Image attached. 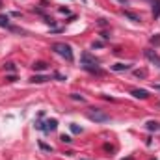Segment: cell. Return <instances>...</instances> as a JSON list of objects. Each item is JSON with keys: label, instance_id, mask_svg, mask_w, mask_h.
Here are the masks:
<instances>
[{"label": "cell", "instance_id": "1", "mask_svg": "<svg viewBox=\"0 0 160 160\" xmlns=\"http://www.w3.org/2000/svg\"><path fill=\"white\" fill-rule=\"evenodd\" d=\"M82 60V67L89 73H101V67H99V60H95V56H91L89 52H82L80 56Z\"/></svg>", "mask_w": 160, "mask_h": 160}, {"label": "cell", "instance_id": "2", "mask_svg": "<svg viewBox=\"0 0 160 160\" xmlns=\"http://www.w3.org/2000/svg\"><path fill=\"white\" fill-rule=\"evenodd\" d=\"M52 50L56 52V54H60L62 58H65L67 62H73V48L69 47V45H65V43H54L52 45Z\"/></svg>", "mask_w": 160, "mask_h": 160}, {"label": "cell", "instance_id": "3", "mask_svg": "<svg viewBox=\"0 0 160 160\" xmlns=\"http://www.w3.org/2000/svg\"><path fill=\"white\" fill-rule=\"evenodd\" d=\"M88 118L91 121H95V123H106V121L110 119V116L106 112L99 110V108H89L88 110Z\"/></svg>", "mask_w": 160, "mask_h": 160}, {"label": "cell", "instance_id": "4", "mask_svg": "<svg viewBox=\"0 0 160 160\" xmlns=\"http://www.w3.org/2000/svg\"><path fill=\"white\" fill-rule=\"evenodd\" d=\"M38 128L45 130V132H52V130H56V128H58V121H56V119H48V121H45L43 125L38 123Z\"/></svg>", "mask_w": 160, "mask_h": 160}, {"label": "cell", "instance_id": "5", "mask_svg": "<svg viewBox=\"0 0 160 160\" xmlns=\"http://www.w3.org/2000/svg\"><path fill=\"white\" fill-rule=\"evenodd\" d=\"M145 58L151 62V63H157V65H160V58L153 52V50H145Z\"/></svg>", "mask_w": 160, "mask_h": 160}, {"label": "cell", "instance_id": "6", "mask_svg": "<svg viewBox=\"0 0 160 160\" xmlns=\"http://www.w3.org/2000/svg\"><path fill=\"white\" fill-rule=\"evenodd\" d=\"M130 93H132V97H136V99H147V97H149L147 89H132Z\"/></svg>", "mask_w": 160, "mask_h": 160}, {"label": "cell", "instance_id": "7", "mask_svg": "<svg viewBox=\"0 0 160 160\" xmlns=\"http://www.w3.org/2000/svg\"><path fill=\"white\" fill-rule=\"evenodd\" d=\"M123 13H125V17H128V19H130V21H134V22H140V21H142V19H140V15H136V13L128 11V9H125Z\"/></svg>", "mask_w": 160, "mask_h": 160}, {"label": "cell", "instance_id": "8", "mask_svg": "<svg viewBox=\"0 0 160 160\" xmlns=\"http://www.w3.org/2000/svg\"><path fill=\"white\" fill-rule=\"evenodd\" d=\"M153 17L155 19L160 17V0H155V4H153Z\"/></svg>", "mask_w": 160, "mask_h": 160}, {"label": "cell", "instance_id": "9", "mask_svg": "<svg viewBox=\"0 0 160 160\" xmlns=\"http://www.w3.org/2000/svg\"><path fill=\"white\" fill-rule=\"evenodd\" d=\"M112 69H114V71H128L130 65H128V63H116V65H112Z\"/></svg>", "mask_w": 160, "mask_h": 160}, {"label": "cell", "instance_id": "10", "mask_svg": "<svg viewBox=\"0 0 160 160\" xmlns=\"http://www.w3.org/2000/svg\"><path fill=\"white\" fill-rule=\"evenodd\" d=\"M0 26H2V28H11V26H9V19H8L6 15H0Z\"/></svg>", "mask_w": 160, "mask_h": 160}, {"label": "cell", "instance_id": "11", "mask_svg": "<svg viewBox=\"0 0 160 160\" xmlns=\"http://www.w3.org/2000/svg\"><path fill=\"white\" fill-rule=\"evenodd\" d=\"M32 67H34L36 71H45V69H47V63H45V62H38V63H34Z\"/></svg>", "mask_w": 160, "mask_h": 160}, {"label": "cell", "instance_id": "12", "mask_svg": "<svg viewBox=\"0 0 160 160\" xmlns=\"http://www.w3.org/2000/svg\"><path fill=\"white\" fill-rule=\"evenodd\" d=\"M160 127H158V123L157 121H149L147 123V130H158Z\"/></svg>", "mask_w": 160, "mask_h": 160}, {"label": "cell", "instance_id": "13", "mask_svg": "<svg viewBox=\"0 0 160 160\" xmlns=\"http://www.w3.org/2000/svg\"><path fill=\"white\" fill-rule=\"evenodd\" d=\"M47 77H34V78H32V82H34V84H43V82H47Z\"/></svg>", "mask_w": 160, "mask_h": 160}, {"label": "cell", "instance_id": "14", "mask_svg": "<svg viewBox=\"0 0 160 160\" xmlns=\"http://www.w3.org/2000/svg\"><path fill=\"white\" fill-rule=\"evenodd\" d=\"M71 99H73V101H80V102H84V97L78 95V93H71Z\"/></svg>", "mask_w": 160, "mask_h": 160}, {"label": "cell", "instance_id": "15", "mask_svg": "<svg viewBox=\"0 0 160 160\" xmlns=\"http://www.w3.org/2000/svg\"><path fill=\"white\" fill-rule=\"evenodd\" d=\"M71 130H73V132H75V134H80V132H82V128H80L78 125H75V123H73V125H71Z\"/></svg>", "mask_w": 160, "mask_h": 160}, {"label": "cell", "instance_id": "16", "mask_svg": "<svg viewBox=\"0 0 160 160\" xmlns=\"http://www.w3.org/2000/svg\"><path fill=\"white\" fill-rule=\"evenodd\" d=\"M6 71L13 73V71H15V63H11V62H9V63H6Z\"/></svg>", "mask_w": 160, "mask_h": 160}, {"label": "cell", "instance_id": "17", "mask_svg": "<svg viewBox=\"0 0 160 160\" xmlns=\"http://www.w3.org/2000/svg\"><path fill=\"white\" fill-rule=\"evenodd\" d=\"M62 142H63V143H71L73 140H71V136H67V134H63V136H62Z\"/></svg>", "mask_w": 160, "mask_h": 160}, {"label": "cell", "instance_id": "18", "mask_svg": "<svg viewBox=\"0 0 160 160\" xmlns=\"http://www.w3.org/2000/svg\"><path fill=\"white\" fill-rule=\"evenodd\" d=\"M39 145H41V149H43V151H52V147H48L47 143H39Z\"/></svg>", "mask_w": 160, "mask_h": 160}, {"label": "cell", "instance_id": "19", "mask_svg": "<svg viewBox=\"0 0 160 160\" xmlns=\"http://www.w3.org/2000/svg\"><path fill=\"white\" fill-rule=\"evenodd\" d=\"M151 41H153L155 45H160V36H155V38H151Z\"/></svg>", "mask_w": 160, "mask_h": 160}, {"label": "cell", "instance_id": "20", "mask_svg": "<svg viewBox=\"0 0 160 160\" xmlns=\"http://www.w3.org/2000/svg\"><path fill=\"white\" fill-rule=\"evenodd\" d=\"M119 4H123V6H127V0H118Z\"/></svg>", "mask_w": 160, "mask_h": 160}, {"label": "cell", "instance_id": "21", "mask_svg": "<svg viewBox=\"0 0 160 160\" xmlns=\"http://www.w3.org/2000/svg\"><path fill=\"white\" fill-rule=\"evenodd\" d=\"M123 160H132V158H130V157H128V158H123Z\"/></svg>", "mask_w": 160, "mask_h": 160}, {"label": "cell", "instance_id": "22", "mask_svg": "<svg viewBox=\"0 0 160 160\" xmlns=\"http://www.w3.org/2000/svg\"><path fill=\"white\" fill-rule=\"evenodd\" d=\"M0 6H2V2H0Z\"/></svg>", "mask_w": 160, "mask_h": 160}, {"label": "cell", "instance_id": "23", "mask_svg": "<svg viewBox=\"0 0 160 160\" xmlns=\"http://www.w3.org/2000/svg\"><path fill=\"white\" fill-rule=\"evenodd\" d=\"M158 106H160V102H158Z\"/></svg>", "mask_w": 160, "mask_h": 160}]
</instances>
